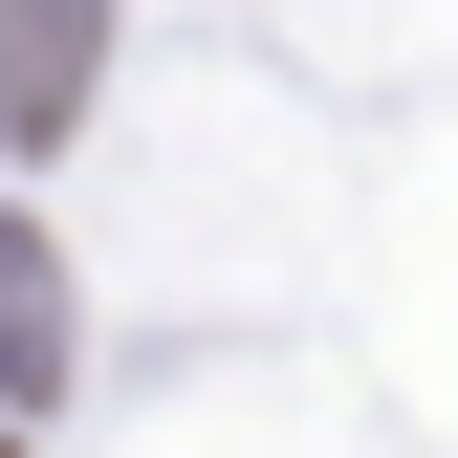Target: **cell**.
Here are the masks:
<instances>
[{"instance_id": "1", "label": "cell", "mask_w": 458, "mask_h": 458, "mask_svg": "<svg viewBox=\"0 0 458 458\" xmlns=\"http://www.w3.org/2000/svg\"><path fill=\"white\" fill-rule=\"evenodd\" d=\"M88 44H109V0H0V131H66Z\"/></svg>"}, {"instance_id": "2", "label": "cell", "mask_w": 458, "mask_h": 458, "mask_svg": "<svg viewBox=\"0 0 458 458\" xmlns=\"http://www.w3.org/2000/svg\"><path fill=\"white\" fill-rule=\"evenodd\" d=\"M44 371H66V262L0 218V393H44Z\"/></svg>"}]
</instances>
